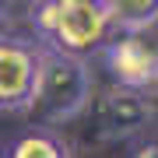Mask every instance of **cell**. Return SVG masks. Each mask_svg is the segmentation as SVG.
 Listing matches in <instances>:
<instances>
[{
    "mask_svg": "<svg viewBox=\"0 0 158 158\" xmlns=\"http://www.w3.org/2000/svg\"><path fill=\"white\" fill-rule=\"evenodd\" d=\"M148 119H151V102L144 91L113 85L98 102V123L106 137H134L137 130L148 127Z\"/></svg>",
    "mask_w": 158,
    "mask_h": 158,
    "instance_id": "obj_5",
    "label": "cell"
},
{
    "mask_svg": "<svg viewBox=\"0 0 158 158\" xmlns=\"http://www.w3.org/2000/svg\"><path fill=\"white\" fill-rule=\"evenodd\" d=\"M102 7L119 32H144L158 21V0H102Z\"/></svg>",
    "mask_w": 158,
    "mask_h": 158,
    "instance_id": "obj_7",
    "label": "cell"
},
{
    "mask_svg": "<svg viewBox=\"0 0 158 158\" xmlns=\"http://www.w3.org/2000/svg\"><path fill=\"white\" fill-rule=\"evenodd\" d=\"M0 25H7V0H0Z\"/></svg>",
    "mask_w": 158,
    "mask_h": 158,
    "instance_id": "obj_9",
    "label": "cell"
},
{
    "mask_svg": "<svg viewBox=\"0 0 158 158\" xmlns=\"http://www.w3.org/2000/svg\"><path fill=\"white\" fill-rule=\"evenodd\" d=\"M4 158H70L67 144L60 141L53 130L32 127L25 134H18L11 144L4 148Z\"/></svg>",
    "mask_w": 158,
    "mask_h": 158,
    "instance_id": "obj_6",
    "label": "cell"
},
{
    "mask_svg": "<svg viewBox=\"0 0 158 158\" xmlns=\"http://www.w3.org/2000/svg\"><path fill=\"white\" fill-rule=\"evenodd\" d=\"M32 21L46 49H56L74 60H85L88 53L102 49L113 32L102 0H39Z\"/></svg>",
    "mask_w": 158,
    "mask_h": 158,
    "instance_id": "obj_1",
    "label": "cell"
},
{
    "mask_svg": "<svg viewBox=\"0 0 158 158\" xmlns=\"http://www.w3.org/2000/svg\"><path fill=\"white\" fill-rule=\"evenodd\" d=\"M102 63L116 88L148 91L158 85V49L141 32H119L102 46Z\"/></svg>",
    "mask_w": 158,
    "mask_h": 158,
    "instance_id": "obj_3",
    "label": "cell"
},
{
    "mask_svg": "<svg viewBox=\"0 0 158 158\" xmlns=\"http://www.w3.org/2000/svg\"><path fill=\"white\" fill-rule=\"evenodd\" d=\"M88 102H91V74L85 67V60L63 56V53L42 46L39 81H35V95L28 102V113L49 130L56 123H67V119L81 116Z\"/></svg>",
    "mask_w": 158,
    "mask_h": 158,
    "instance_id": "obj_2",
    "label": "cell"
},
{
    "mask_svg": "<svg viewBox=\"0 0 158 158\" xmlns=\"http://www.w3.org/2000/svg\"><path fill=\"white\" fill-rule=\"evenodd\" d=\"M130 158H158V144H137Z\"/></svg>",
    "mask_w": 158,
    "mask_h": 158,
    "instance_id": "obj_8",
    "label": "cell"
},
{
    "mask_svg": "<svg viewBox=\"0 0 158 158\" xmlns=\"http://www.w3.org/2000/svg\"><path fill=\"white\" fill-rule=\"evenodd\" d=\"M39 46L0 35V109H28L39 81Z\"/></svg>",
    "mask_w": 158,
    "mask_h": 158,
    "instance_id": "obj_4",
    "label": "cell"
}]
</instances>
